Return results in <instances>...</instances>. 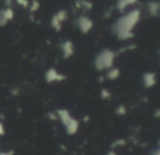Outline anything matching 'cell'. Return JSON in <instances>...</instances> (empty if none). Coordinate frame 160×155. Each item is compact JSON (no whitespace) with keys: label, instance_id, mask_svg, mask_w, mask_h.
Masks as SVG:
<instances>
[{"label":"cell","instance_id":"obj_13","mask_svg":"<svg viewBox=\"0 0 160 155\" xmlns=\"http://www.w3.org/2000/svg\"><path fill=\"white\" fill-rule=\"evenodd\" d=\"M93 7V3L90 2L89 0H77L76 1V8L77 9H82V10H91Z\"/></svg>","mask_w":160,"mask_h":155},{"label":"cell","instance_id":"obj_11","mask_svg":"<svg viewBox=\"0 0 160 155\" xmlns=\"http://www.w3.org/2000/svg\"><path fill=\"white\" fill-rule=\"evenodd\" d=\"M137 1L138 0H118L116 1V9L122 12L128 7H131V6L135 5Z\"/></svg>","mask_w":160,"mask_h":155},{"label":"cell","instance_id":"obj_14","mask_svg":"<svg viewBox=\"0 0 160 155\" xmlns=\"http://www.w3.org/2000/svg\"><path fill=\"white\" fill-rule=\"evenodd\" d=\"M29 10L31 12H36L38 9H40V2H38V0H32L31 2L29 3Z\"/></svg>","mask_w":160,"mask_h":155},{"label":"cell","instance_id":"obj_22","mask_svg":"<svg viewBox=\"0 0 160 155\" xmlns=\"http://www.w3.org/2000/svg\"><path fill=\"white\" fill-rule=\"evenodd\" d=\"M105 155H118V154L114 150H111V151H109V152H108Z\"/></svg>","mask_w":160,"mask_h":155},{"label":"cell","instance_id":"obj_5","mask_svg":"<svg viewBox=\"0 0 160 155\" xmlns=\"http://www.w3.org/2000/svg\"><path fill=\"white\" fill-rule=\"evenodd\" d=\"M65 79H66V77L55 68H49L48 70L45 72V81H46L47 83L62 82Z\"/></svg>","mask_w":160,"mask_h":155},{"label":"cell","instance_id":"obj_15","mask_svg":"<svg viewBox=\"0 0 160 155\" xmlns=\"http://www.w3.org/2000/svg\"><path fill=\"white\" fill-rule=\"evenodd\" d=\"M100 95H101V97H102L103 100H111V97H112L111 92H110L108 89H102V90H101Z\"/></svg>","mask_w":160,"mask_h":155},{"label":"cell","instance_id":"obj_16","mask_svg":"<svg viewBox=\"0 0 160 155\" xmlns=\"http://www.w3.org/2000/svg\"><path fill=\"white\" fill-rule=\"evenodd\" d=\"M115 113L118 114V116H124V115H126V113H127L126 107H125L124 105H120V106H118V108H116Z\"/></svg>","mask_w":160,"mask_h":155},{"label":"cell","instance_id":"obj_2","mask_svg":"<svg viewBox=\"0 0 160 155\" xmlns=\"http://www.w3.org/2000/svg\"><path fill=\"white\" fill-rule=\"evenodd\" d=\"M116 54L112 49L104 48L94 58V68L97 71H104L112 68L115 61Z\"/></svg>","mask_w":160,"mask_h":155},{"label":"cell","instance_id":"obj_7","mask_svg":"<svg viewBox=\"0 0 160 155\" xmlns=\"http://www.w3.org/2000/svg\"><path fill=\"white\" fill-rule=\"evenodd\" d=\"M60 49H62V58L64 59H69L71 56L75 54V46L73 43L69 40H66L60 44Z\"/></svg>","mask_w":160,"mask_h":155},{"label":"cell","instance_id":"obj_6","mask_svg":"<svg viewBox=\"0 0 160 155\" xmlns=\"http://www.w3.org/2000/svg\"><path fill=\"white\" fill-rule=\"evenodd\" d=\"M14 18V11L11 7H6L0 10V27L6 26Z\"/></svg>","mask_w":160,"mask_h":155},{"label":"cell","instance_id":"obj_18","mask_svg":"<svg viewBox=\"0 0 160 155\" xmlns=\"http://www.w3.org/2000/svg\"><path fill=\"white\" fill-rule=\"evenodd\" d=\"M18 5H20L21 7H23V8H28L29 7V3H30V1L29 0H14Z\"/></svg>","mask_w":160,"mask_h":155},{"label":"cell","instance_id":"obj_21","mask_svg":"<svg viewBox=\"0 0 160 155\" xmlns=\"http://www.w3.org/2000/svg\"><path fill=\"white\" fill-rule=\"evenodd\" d=\"M150 155H160V150L159 148H155V150L152 151V152H151V154Z\"/></svg>","mask_w":160,"mask_h":155},{"label":"cell","instance_id":"obj_3","mask_svg":"<svg viewBox=\"0 0 160 155\" xmlns=\"http://www.w3.org/2000/svg\"><path fill=\"white\" fill-rule=\"evenodd\" d=\"M68 19V13L66 10H58L56 13H54V16H52L51 20V25L56 32H59L62 27V23Z\"/></svg>","mask_w":160,"mask_h":155},{"label":"cell","instance_id":"obj_9","mask_svg":"<svg viewBox=\"0 0 160 155\" xmlns=\"http://www.w3.org/2000/svg\"><path fill=\"white\" fill-rule=\"evenodd\" d=\"M64 127H65V130H66L67 134L68 135H75L76 133L78 132V130H79L80 122L78 121L75 117H72L70 120H69L68 124H65Z\"/></svg>","mask_w":160,"mask_h":155},{"label":"cell","instance_id":"obj_19","mask_svg":"<svg viewBox=\"0 0 160 155\" xmlns=\"http://www.w3.org/2000/svg\"><path fill=\"white\" fill-rule=\"evenodd\" d=\"M5 132H6V130H5V126H3L2 122L0 121V137H1V135L5 134Z\"/></svg>","mask_w":160,"mask_h":155},{"label":"cell","instance_id":"obj_10","mask_svg":"<svg viewBox=\"0 0 160 155\" xmlns=\"http://www.w3.org/2000/svg\"><path fill=\"white\" fill-rule=\"evenodd\" d=\"M147 9H148V14L152 18H158L159 16L160 11V5L158 1H149L147 5Z\"/></svg>","mask_w":160,"mask_h":155},{"label":"cell","instance_id":"obj_8","mask_svg":"<svg viewBox=\"0 0 160 155\" xmlns=\"http://www.w3.org/2000/svg\"><path fill=\"white\" fill-rule=\"evenodd\" d=\"M156 83H157V77H156L155 72H145L142 74V84L146 89H150V87H155Z\"/></svg>","mask_w":160,"mask_h":155},{"label":"cell","instance_id":"obj_20","mask_svg":"<svg viewBox=\"0 0 160 155\" xmlns=\"http://www.w3.org/2000/svg\"><path fill=\"white\" fill-rule=\"evenodd\" d=\"M0 155H13L12 151H5V152H0Z\"/></svg>","mask_w":160,"mask_h":155},{"label":"cell","instance_id":"obj_4","mask_svg":"<svg viewBox=\"0 0 160 155\" xmlns=\"http://www.w3.org/2000/svg\"><path fill=\"white\" fill-rule=\"evenodd\" d=\"M77 27L79 29V31L82 34H87L93 27V21L89 18L88 16H80L76 21Z\"/></svg>","mask_w":160,"mask_h":155},{"label":"cell","instance_id":"obj_23","mask_svg":"<svg viewBox=\"0 0 160 155\" xmlns=\"http://www.w3.org/2000/svg\"><path fill=\"white\" fill-rule=\"evenodd\" d=\"M10 1H13V0H7V3H10Z\"/></svg>","mask_w":160,"mask_h":155},{"label":"cell","instance_id":"obj_12","mask_svg":"<svg viewBox=\"0 0 160 155\" xmlns=\"http://www.w3.org/2000/svg\"><path fill=\"white\" fill-rule=\"evenodd\" d=\"M121 74V71L118 68H115V67H112L110 68L109 70H107V74H105V78H107L108 80H111V81H114L116 80Z\"/></svg>","mask_w":160,"mask_h":155},{"label":"cell","instance_id":"obj_1","mask_svg":"<svg viewBox=\"0 0 160 155\" xmlns=\"http://www.w3.org/2000/svg\"><path fill=\"white\" fill-rule=\"evenodd\" d=\"M140 20V11L139 9H133L126 14H123L122 16L116 20L113 24V33L120 40H127L134 37L133 30L138 24Z\"/></svg>","mask_w":160,"mask_h":155},{"label":"cell","instance_id":"obj_24","mask_svg":"<svg viewBox=\"0 0 160 155\" xmlns=\"http://www.w3.org/2000/svg\"><path fill=\"white\" fill-rule=\"evenodd\" d=\"M0 152H1V151H0Z\"/></svg>","mask_w":160,"mask_h":155},{"label":"cell","instance_id":"obj_17","mask_svg":"<svg viewBox=\"0 0 160 155\" xmlns=\"http://www.w3.org/2000/svg\"><path fill=\"white\" fill-rule=\"evenodd\" d=\"M125 143H126V142H125L124 140H115V141L113 142V144H112V148H120V146L125 145Z\"/></svg>","mask_w":160,"mask_h":155}]
</instances>
